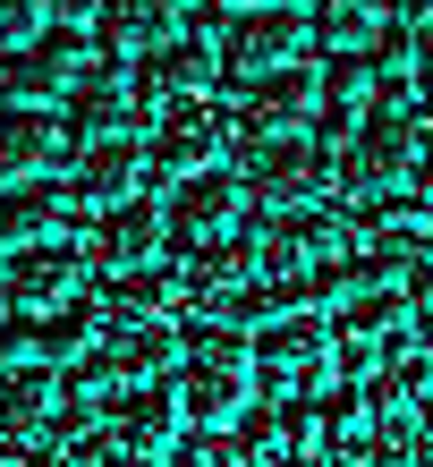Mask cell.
Instances as JSON below:
<instances>
[{
  "mask_svg": "<svg viewBox=\"0 0 433 467\" xmlns=\"http://www.w3.org/2000/svg\"><path fill=\"white\" fill-rule=\"evenodd\" d=\"M247 382H255V340L238 323H196L179 340V408H187V425H238L247 417Z\"/></svg>",
  "mask_w": 433,
  "mask_h": 467,
  "instance_id": "cell-1",
  "label": "cell"
},
{
  "mask_svg": "<svg viewBox=\"0 0 433 467\" xmlns=\"http://www.w3.org/2000/svg\"><path fill=\"white\" fill-rule=\"evenodd\" d=\"M332 179L348 187V196H366V204H383V196H417L425 153H417L408 111H374V119H357V136L332 153Z\"/></svg>",
  "mask_w": 433,
  "mask_h": 467,
  "instance_id": "cell-2",
  "label": "cell"
},
{
  "mask_svg": "<svg viewBox=\"0 0 433 467\" xmlns=\"http://www.w3.org/2000/svg\"><path fill=\"white\" fill-rule=\"evenodd\" d=\"M255 281H281V272H323L357 255V222L340 204H297V213H263L255 222Z\"/></svg>",
  "mask_w": 433,
  "mask_h": 467,
  "instance_id": "cell-3",
  "label": "cell"
},
{
  "mask_svg": "<svg viewBox=\"0 0 433 467\" xmlns=\"http://www.w3.org/2000/svg\"><path fill=\"white\" fill-rule=\"evenodd\" d=\"M332 374H340L332 323L289 315V323H263V332H255V391L263 400H323Z\"/></svg>",
  "mask_w": 433,
  "mask_h": 467,
  "instance_id": "cell-4",
  "label": "cell"
},
{
  "mask_svg": "<svg viewBox=\"0 0 433 467\" xmlns=\"http://www.w3.org/2000/svg\"><path fill=\"white\" fill-rule=\"evenodd\" d=\"M314 43V26L297 17V9H238L230 26H222V77H238V86H255V77H273V68H289L297 51Z\"/></svg>",
  "mask_w": 433,
  "mask_h": 467,
  "instance_id": "cell-5",
  "label": "cell"
},
{
  "mask_svg": "<svg viewBox=\"0 0 433 467\" xmlns=\"http://www.w3.org/2000/svg\"><path fill=\"white\" fill-rule=\"evenodd\" d=\"M230 136H238V119H230V111H212V102L196 94V102H170V111L153 119L145 161H153V171H170V179H204L212 161L230 153Z\"/></svg>",
  "mask_w": 433,
  "mask_h": 467,
  "instance_id": "cell-6",
  "label": "cell"
},
{
  "mask_svg": "<svg viewBox=\"0 0 433 467\" xmlns=\"http://www.w3.org/2000/svg\"><path fill=\"white\" fill-rule=\"evenodd\" d=\"M323 179H332V153L314 136H281V145H255L247 153V204L263 213H297V204H323Z\"/></svg>",
  "mask_w": 433,
  "mask_h": 467,
  "instance_id": "cell-7",
  "label": "cell"
},
{
  "mask_svg": "<svg viewBox=\"0 0 433 467\" xmlns=\"http://www.w3.org/2000/svg\"><path fill=\"white\" fill-rule=\"evenodd\" d=\"M77 281H86V255H77L68 238H51V246H9L0 255V297H9L17 315H60L77 306Z\"/></svg>",
  "mask_w": 433,
  "mask_h": 467,
  "instance_id": "cell-8",
  "label": "cell"
},
{
  "mask_svg": "<svg viewBox=\"0 0 433 467\" xmlns=\"http://www.w3.org/2000/svg\"><path fill=\"white\" fill-rule=\"evenodd\" d=\"M323 119V77L314 68H273V77H255L247 102H238V136L247 145H281V136H306Z\"/></svg>",
  "mask_w": 433,
  "mask_h": 467,
  "instance_id": "cell-9",
  "label": "cell"
},
{
  "mask_svg": "<svg viewBox=\"0 0 433 467\" xmlns=\"http://www.w3.org/2000/svg\"><path fill=\"white\" fill-rule=\"evenodd\" d=\"M314 442H323L314 400H273V408H255V417H238L230 459L238 467H314Z\"/></svg>",
  "mask_w": 433,
  "mask_h": 467,
  "instance_id": "cell-10",
  "label": "cell"
},
{
  "mask_svg": "<svg viewBox=\"0 0 433 467\" xmlns=\"http://www.w3.org/2000/svg\"><path fill=\"white\" fill-rule=\"evenodd\" d=\"M187 35V0H94V51L102 60H153Z\"/></svg>",
  "mask_w": 433,
  "mask_h": 467,
  "instance_id": "cell-11",
  "label": "cell"
},
{
  "mask_svg": "<svg viewBox=\"0 0 433 467\" xmlns=\"http://www.w3.org/2000/svg\"><path fill=\"white\" fill-rule=\"evenodd\" d=\"M137 179H145V145H137V136H86V145H77V161H68V196H77V213H111V204H128V196H137Z\"/></svg>",
  "mask_w": 433,
  "mask_h": 467,
  "instance_id": "cell-12",
  "label": "cell"
},
{
  "mask_svg": "<svg viewBox=\"0 0 433 467\" xmlns=\"http://www.w3.org/2000/svg\"><path fill=\"white\" fill-rule=\"evenodd\" d=\"M94 357H102V374H111L119 391H145V382H161L179 366V332H170V323H119V315H102Z\"/></svg>",
  "mask_w": 433,
  "mask_h": 467,
  "instance_id": "cell-13",
  "label": "cell"
},
{
  "mask_svg": "<svg viewBox=\"0 0 433 467\" xmlns=\"http://www.w3.org/2000/svg\"><path fill=\"white\" fill-rule=\"evenodd\" d=\"M161 213H170V230H179L187 246H230L238 213H247V187L222 179V171H204V179H179Z\"/></svg>",
  "mask_w": 433,
  "mask_h": 467,
  "instance_id": "cell-14",
  "label": "cell"
},
{
  "mask_svg": "<svg viewBox=\"0 0 433 467\" xmlns=\"http://www.w3.org/2000/svg\"><path fill=\"white\" fill-rule=\"evenodd\" d=\"M161 238H170V213H161L153 196H128V204H111L94 222V246L86 255L102 264V272H145L153 255H161Z\"/></svg>",
  "mask_w": 433,
  "mask_h": 467,
  "instance_id": "cell-15",
  "label": "cell"
},
{
  "mask_svg": "<svg viewBox=\"0 0 433 467\" xmlns=\"http://www.w3.org/2000/svg\"><path fill=\"white\" fill-rule=\"evenodd\" d=\"M179 425H187V408H179V391H161V382H145V391H128L111 408V433H119V451L137 467L179 459Z\"/></svg>",
  "mask_w": 433,
  "mask_h": 467,
  "instance_id": "cell-16",
  "label": "cell"
},
{
  "mask_svg": "<svg viewBox=\"0 0 433 467\" xmlns=\"http://www.w3.org/2000/svg\"><path fill=\"white\" fill-rule=\"evenodd\" d=\"M77 77H86V60H77V43L68 35H43V43H26V51H9V60H0V94L9 102H60Z\"/></svg>",
  "mask_w": 433,
  "mask_h": 467,
  "instance_id": "cell-17",
  "label": "cell"
},
{
  "mask_svg": "<svg viewBox=\"0 0 433 467\" xmlns=\"http://www.w3.org/2000/svg\"><path fill=\"white\" fill-rule=\"evenodd\" d=\"M51 153H60V119L35 111V102H0V187L43 179Z\"/></svg>",
  "mask_w": 433,
  "mask_h": 467,
  "instance_id": "cell-18",
  "label": "cell"
},
{
  "mask_svg": "<svg viewBox=\"0 0 433 467\" xmlns=\"http://www.w3.org/2000/svg\"><path fill=\"white\" fill-rule=\"evenodd\" d=\"M212 77H222V60H212L204 43H170V51H153L145 60V77H137V102H153V111H170V102H196Z\"/></svg>",
  "mask_w": 433,
  "mask_h": 467,
  "instance_id": "cell-19",
  "label": "cell"
},
{
  "mask_svg": "<svg viewBox=\"0 0 433 467\" xmlns=\"http://www.w3.org/2000/svg\"><path fill=\"white\" fill-rule=\"evenodd\" d=\"M383 0H314V51H332V60H357V51H383Z\"/></svg>",
  "mask_w": 433,
  "mask_h": 467,
  "instance_id": "cell-20",
  "label": "cell"
},
{
  "mask_svg": "<svg viewBox=\"0 0 433 467\" xmlns=\"http://www.w3.org/2000/svg\"><path fill=\"white\" fill-rule=\"evenodd\" d=\"M128 86H119V60H102V68H86L68 86V128L77 136H128Z\"/></svg>",
  "mask_w": 433,
  "mask_h": 467,
  "instance_id": "cell-21",
  "label": "cell"
},
{
  "mask_svg": "<svg viewBox=\"0 0 433 467\" xmlns=\"http://www.w3.org/2000/svg\"><path fill=\"white\" fill-rule=\"evenodd\" d=\"M68 222H77V196H68V187H51V196L17 187V196L0 204V246H51V238H68Z\"/></svg>",
  "mask_w": 433,
  "mask_h": 467,
  "instance_id": "cell-22",
  "label": "cell"
},
{
  "mask_svg": "<svg viewBox=\"0 0 433 467\" xmlns=\"http://www.w3.org/2000/svg\"><path fill=\"white\" fill-rule=\"evenodd\" d=\"M102 315H119V323H161V315H179V272H102Z\"/></svg>",
  "mask_w": 433,
  "mask_h": 467,
  "instance_id": "cell-23",
  "label": "cell"
},
{
  "mask_svg": "<svg viewBox=\"0 0 433 467\" xmlns=\"http://www.w3.org/2000/svg\"><path fill=\"white\" fill-rule=\"evenodd\" d=\"M111 391H119V382L102 374V357H86V366H68L60 382H51V425H60V433H94V417L111 408Z\"/></svg>",
  "mask_w": 433,
  "mask_h": 467,
  "instance_id": "cell-24",
  "label": "cell"
},
{
  "mask_svg": "<svg viewBox=\"0 0 433 467\" xmlns=\"http://www.w3.org/2000/svg\"><path fill=\"white\" fill-rule=\"evenodd\" d=\"M51 0H0V60H9V51H26V43H43L51 35Z\"/></svg>",
  "mask_w": 433,
  "mask_h": 467,
  "instance_id": "cell-25",
  "label": "cell"
},
{
  "mask_svg": "<svg viewBox=\"0 0 433 467\" xmlns=\"http://www.w3.org/2000/svg\"><path fill=\"white\" fill-rule=\"evenodd\" d=\"M68 467H137V459L119 451V433H102V425H94V433H77V451H68Z\"/></svg>",
  "mask_w": 433,
  "mask_h": 467,
  "instance_id": "cell-26",
  "label": "cell"
},
{
  "mask_svg": "<svg viewBox=\"0 0 433 467\" xmlns=\"http://www.w3.org/2000/svg\"><path fill=\"white\" fill-rule=\"evenodd\" d=\"M399 297H408V315H433V255H417V264H408Z\"/></svg>",
  "mask_w": 433,
  "mask_h": 467,
  "instance_id": "cell-27",
  "label": "cell"
},
{
  "mask_svg": "<svg viewBox=\"0 0 433 467\" xmlns=\"http://www.w3.org/2000/svg\"><path fill=\"white\" fill-rule=\"evenodd\" d=\"M408 77H417L425 102H433V26H417V43H408Z\"/></svg>",
  "mask_w": 433,
  "mask_h": 467,
  "instance_id": "cell-28",
  "label": "cell"
},
{
  "mask_svg": "<svg viewBox=\"0 0 433 467\" xmlns=\"http://www.w3.org/2000/svg\"><path fill=\"white\" fill-rule=\"evenodd\" d=\"M408 128H417V153H425V171H433V102H425V111H408Z\"/></svg>",
  "mask_w": 433,
  "mask_h": 467,
  "instance_id": "cell-29",
  "label": "cell"
},
{
  "mask_svg": "<svg viewBox=\"0 0 433 467\" xmlns=\"http://www.w3.org/2000/svg\"><path fill=\"white\" fill-rule=\"evenodd\" d=\"M399 17H417V26H433V0H399Z\"/></svg>",
  "mask_w": 433,
  "mask_h": 467,
  "instance_id": "cell-30",
  "label": "cell"
},
{
  "mask_svg": "<svg viewBox=\"0 0 433 467\" xmlns=\"http://www.w3.org/2000/svg\"><path fill=\"white\" fill-rule=\"evenodd\" d=\"M17 467H68V459L60 451H35V459H17Z\"/></svg>",
  "mask_w": 433,
  "mask_h": 467,
  "instance_id": "cell-31",
  "label": "cell"
},
{
  "mask_svg": "<svg viewBox=\"0 0 433 467\" xmlns=\"http://www.w3.org/2000/svg\"><path fill=\"white\" fill-rule=\"evenodd\" d=\"M222 9H230V17H238V9H273V0H222Z\"/></svg>",
  "mask_w": 433,
  "mask_h": 467,
  "instance_id": "cell-32",
  "label": "cell"
},
{
  "mask_svg": "<svg viewBox=\"0 0 433 467\" xmlns=\"http://www.w3.org/2000/svg\"><path fill=\"white\" fill-rule=\"evenodd\" d=\"M425 255H433V230H425Z\"/></svg>",
  "mask_w": 433,
  "mask_h": 467,
  "instance_id": "cell-33",
  "label": "cell"
}]
</instances>
